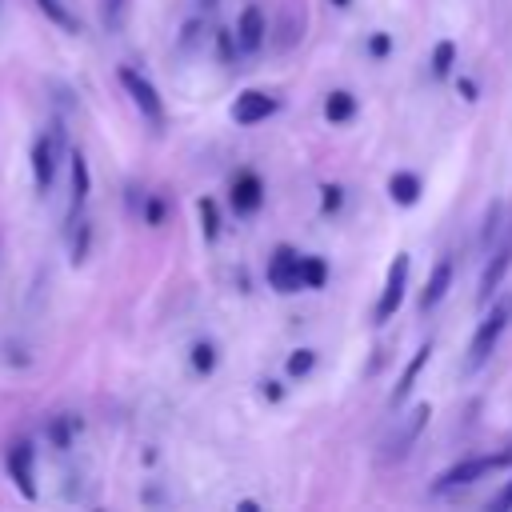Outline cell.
<instances>
[{
	"label": "cell",
	"mask_w": 512,
	"mask_h": 512,
	"mask_svg": "<svg viewBox=\"0 0 512 512\" xmlns=\"http://www.w3.org/2000/svg\"><path fill=\"white\" fill-rule=\"evenodd\" d=\"M64 152H68L64 124H60V120H52V124L32 140V180H36V192H40V196H44V192H52Z\"/></svg>",
	"instance_id": "1"
},
{
	"label": "cell",
	"mask_w": 512,
	"mask_h": 512,
	"mask_svg": "<svg viewBox=\"0 0 512 512\" xmlns=\"http://www.w3.org/2000/svg\"><path fill=\"white\" fill-rule=\"evenodd\" d=\"M508 324H512V296H500V300L484 312V320L476 324V332H472V344H468V372H476V368L492 356V348H496V340L504 336Z\"/></svg>",
	"instance_id": "2"
},
{
	"label": "cell",
	"mask_w": 512,
	"mask_h": 512,
	"mask_svg": "<svg viewBox=\"0 0 512 512\" xmlns=\"http://www.w3.org/2000/svg\"><path fill=\"white\" fill-rule=\"evenodd\" d=\"M116 80H120V88L128 92V100L140 108V116L160 132V128H164V100H160L156 84H152L140 68H132V64H120V68H116Z\"/></svg>",
	"instance_id": "3"
},
{
	"label": "cell",
	"mask_w": 512,
	"mask_h": 512,
	"mask_svg": "<svg viewBox=\"0 0 512 512\" xmlns=\"http://www.w3.org/2000/svg\"><path fill=\"white\" fill-rule=\"evenodd\" d=\"M428 416H432V408H428V404H416V408L400 420V428L380 444L376 460H380V464H396V460H404V456L412 452V444L420 440V432L428 428Z\"/></svg>",
	"instance_id": "4"
},
{
	"label": "cell",
	"mask_w": 512,
	"mask_h": 512,
	"mask_svg": "<svg viewBox=\"0 0 512 512\" xmlns=\"http://www.w3.org/2000/svg\"><path fill=\"white\" fill-rule=\"evenodd\" d=\"M496 468H504V452H496V456H468V460H460V464L444 468V472L432 480V492L440 496V492L468 488V484L484 480V476H488V472H496Z\"/></svg>",
	"instance_id": "5"
},
{
	"label": "cell",
	"mask_w": 512,
	"mask_h": 512,
	"mask_svg": "<svg viewBox=\"0 0 512 512\" xmlns=\"http://www.w3.org/2000/svg\"><path fill=\"white\" fill-rule=\"evenodd\" d=\"M408 252H396L392 256V264H388V276H384V292H380V300H376V308H372V320L376 324H384V320H392L396 316V308L404 304V292H408Z\"/></svg>",
	"instance_id": "6"
},
{
	"label": "cell",
	"mask_w": 512,
	"mask_h": 512,
	"mask_svg": "<svg viewBox=\"0 0 512 512\" xmlns=\"http://www.w3.org/2000/svg\"><path fill=\"white\" fill-rule=\"evenodd\" d=\"M4 468H8V480L20 488L24 500H36V496H40V492H36V448H32V440H16V444H8V452H4Z\"/></svg>",
	"instance_id": "7"
},
{
	"label": "cell",
	"mask_w": 512,
	"mask_h": 512,
	"mask_svg": "<svg viewBox=\"0 0 512 512\" xmlns=\"http://www.w3.org/2000/svg\"><path fill=\"white\" fill-rule=\"evenodd\" d=\"M276 108H280V100H276L272 92L248 88V92H240V96L232 100V120L244 124V128H252V124H260V120L276 116Z\"/></svg>",
	"instance_id": "8"
},
{
	"label": "cell",
	"mask_w": 512,
	"mask_h": 512,
	"mask_svg": "<svg viewBox=\"0 0 512 512\" xmlns=\"http://www.w3.org/2000/svg\"><path fill=\"white\" fill-rule=\"evenodd\" d=\"M228 204H232L236 216H252L264 204V180L256 172H248V168L236 172L232 184H228Z\"/></svg>",
	"instance_id": "9"
},
{
	"label": "cell",
	"mask_w": 512,
	"mask_h": 512,
	"mask_svg": "<svg viewBox=\"0 0 512 512\" xmlns=\"http://www.w3.org/2000/svg\"><path fill=\"white\" fill-rule=\"evenodd\" d=\"M268 284L276 288V292H300L304 284H300V252L296 248H276L272 256H268Z\"/></svg>",
	"instance_id": "10"
},
{
	"label": "cell",
	"mask_w": 512,
	"mask_h": 512,
	"mask_svg": "<svg viewBox=\"0 0 512 512\" xmlns=\"http://www.w3.org/2000/svg\"><path fill=\"white\" fill-rule=\"evenodd\" d=\"M508 264H512V236H504V240L488 252V264H484V272H480V288H476V300H480V304H488V300L496 296V288L504 284Z\"/></svg>",
	"instance_id": "11"
},
{
	"label": "cell",
	"mask_w": 512,
	"mask_h": 512,
	"mask_svg": "<svg viewBox=\"0 0 512 512\" xmlns=\"http://www.w3.org/2000/svg\"><path fill=\"white\" fill-rule=\"evenodd\" d=\"M232 36H236V48H240L244 56L256 52V48L264 44V36H268V20H264L260 4H244V8H240V20H236Z\"/></svg>",
	"instance_id": "12"
},
{
	"label": "cell",
	"mask_w": 512,
	"mask_h": 512,
	"mask_svg": "<svg viewBox=\"0 0 512 512\" xmlns=\"http://www.w3.org/2000/svg\"><path fill=\"white\" fill-rule=\"evenodd\" d=\"M68 172H72V192H68V220H76V216H80V208H84V200H88V192H92L88 160H84V152H80V148H72V152H68Z\"/></svg>",
	"instance_id": "13"
},
{
	"label": "cell",
	"mask_w": 512,
	"mask_h": 512,
	"mask_svg": "<svg viewBox=\"0 0 512 512\" xmlns=\"http://www.w3.org/2000/svg\"><path fill=\"white\" fill-rule=\"evenodd\" d=\"M432 360V344H420L416 348V356L404 364V372H400V380L392 384V404H404L408 396H412V388H416V380H420V372H424V364Z\"/></svg>",
	"instance_id": "14"
},
{
	"label": "cell",
	"mask_w": 512,
	"mask_h": 512,
	"mask_svg": "<svg viewBox=\"0 0 512 512\" xmlns=\"http://www.w3.org/2000/svg\"><path fill=\"white\" fill-rule=\"evenodd\" d=\"M452 260L444 256V260H436V268H432V276H428V284H424V292H420V308L428 312V308H436L444 296H448V284H452Z\"/></svg>",
	"instance_id": "15"
},
{
	"label": "cell",
	"mask_w": 512,
	"mask_h": 512,
	"mask_svg": "<svg viewBox=\"0 0 512 512\" xmlns=\"http://www.w3.org/2000/svg\"><path fill=\"white\" fill-rule=\"evenodd\" d=\"M420 176L416 172H392V180H388V196L400 204V208H412L416 200H420Z\"/></svg>",
	"instance_id": "16"
},
{
	"label": "cell",
	"mask_w": 512,
	"mask_h": 512,
	"mask_svg": "<svg viewBox=\"0 0 512 512\" xmlns=\"http://www.w3.org/2000/svg\"><path fill=\"white\" fill-rule=\"evenodd\" d=\"M352 116H356V96H352V92L336 88V92L324 96V120H328V124H344V120H352Z\"/></svg>",
	"instance_id": "17"
},
{
	"label": "cell",
	"mask_w": 512,
	"mask_h": 512,
	"mask_svg": "<svg viewBox=\"0 0 512 512\" xmlns=\"http://www.w3.org/2000/svg\"><path fill=\"white\" fill-rule=\"evenodd\" d=\"M300 32H304V8H300V4H292V20H288V12H280L276 48H296V44H300Z\"/></svg>",
	"instance_id": "18"
},
{
	"label": "cell",
	"mask_w": 512,
	"mask_h": 512,
	"mask_svg": "<svg viewBox=\"0 0 512 512\" xmlns=\"http://www.w3.org/2000/svg\"><path fill=\"white\" fill-rule=\"evenodd\" d=\"M36 8H40V12L60 28V32H72V36L80 32V20H76V12H72L64 0H36Z\"/></svg>",
	"instance_id": "19"
},
{
	"label": "cell",
	"mask_w": 512,
	"mask_h": 512,
	"mask_svg": "<svg viewBox=\"0 0 512 512\" xmlns=\"http://www.w3.org/2000/svg\"><path fill=\"white\" fill-rule=\"evenodd\" d=\"M76 428H80V424H76V416H52V420H48V440H52L60 452H68V448H72Z\"/></svg>",
	"instance_id": "20"
},
{
	"label": "cell",
	"mask_w": 512,
	"mask_h": 512,
	"mask_svg": "<svg viewBox=\"0 0 512 512\" xmlns=\"http://www.w3.org/2000/svg\"><path fill=\"white\" fill-rule=\"evenodd\" d=\"M300 284L304 288H324L328 284V264L320 256H300Z\"/></svg>",
	"instance_id": "21"
},
{
	"label": "cell",
	"mask_w": 512,
	"mask_h": 512,
	"mask_svg": "<svg viewBox=\"0 0 512 512\" xmlns=\"http://www.w3.org/2000/svg\"><path fill=\"white\" fill-rule=\"evenodd\" d=\"M452 64H456V44L452 40H436V48H432V76L444 80L452 72Z\"/></svg>",
	"instance_id": "22"
},
{
	"label": "cell",
	"mask_w": 512,
	"mask_h": 512,
	"mask_svg": "<svg viewBox=\"0 0 512 512\" xmlns=\"http://www.w3.org/2000/svg\"><path fill=\"white\" fill-rule=\"evenodd\" d=\"M124 16H128V0H100V24L108 32H120L124 28Z\"/></svg>",
	"instance_id": "23"
},
{
	"label": "cell",
	"mask_w": 512,
	"mask_h": 512,
	"mask_svg": "<svg viewBox=\"0 0 512 512\" xmlns=\"http://www.w3.org/2000/svg\"><path fill=\"white\" fill-rule=\"evenodd\" d=\"M284 368H288L292 380H300V376H308L316 368V352L312 348H296V352H288V364Z\"/></svg>",
	"instance_id": "24"
},
{
	"label": "cell",
	"mask_w": 512,
	"mask_h": 512,
	"mask_svg": "<svg viewBox=\"0 0 512 512\" xmlns=\"http://www.w3.org/2000/svg\"><path fill=\"white\" fill-rule=\"evenodd\" d=\"M192 368H196L200 376H208V372L216 368V344L196 340V344H192Z\"/></svg>",
	"instance_id": "25"
},
{
	"label": "cell",
	"mask_w": 512,
	"mask_h": 512,
	"mask_svg": "<svg viewBox=\"0 0 512 512\" xmlns=\"http://www.w3.org/2000/svg\"><path fill=\"white\" fill-rule=\"evenodd\" d=\"M196 208H200V224H204V240L212 244V240L220 236V212H216V204H212L208 196H204V200H200Z\"/></svg>",
	"instance_id": "26"
},
{
	"label": "cell",
	"mask_w": 512,
	"mask_h": 512,
	"mask_svg": "<svg viewBox=\"0 0 512 512\" xmlns=\"http://www.w3.org/2000/svg\"><path fill=\"white\" fill-rule=\"evenodd\" d=\"M76 236H72V264H80L88 256V244H92V224L88 220H76Z\"/></svg>",
	"instance_id": "27"
},
{
	"label": "cell",
	"mask_w": 512,
	"mask_h": 512,
	"mask_svg": "<svg viewBox=\"0 0 512 512\" xmlns=\"http://www.w3.org/2000/svg\"><path fill=\"white\" fill-rule=\"evenodd\" d=\"M500 216H504V204H492V208H488V220H484V228H480V248H488V244L496 240V232H500Z\"/></svg>",
	"instance_id": "28"
},
{
	"label": "cell",
	"mask_w": 512,
	"mask_h": 512,
	"mask_svg": "<svg viewBox=\"0 0 512 512\" xmlns=\"http://www.w3.org/2000/svg\"><path fill=\"white\" fill-rule=\"evenodd\" d=\"M216 52H220V60H224V64H236L240 48H236V36H232L228 28H220V32H216Z\"/></svg>",
	"instance_id": "29"
},
{
	"label": "cell",
	"mask_w": 512,
	"mask_h": 512,
	"mask_svg": "<svg viewBox=\"0 0 512 512\" xmlns=\"http://www.w3.org/2000/svg\"><path fill=\"white\" fill-rule=\"evenodd\" d=\"M164 216H168V208H164V200H160V196H148V200H144V224H152V228H160V224H164Z\"/></svg>",
	"instance_id": "30"
},
{
	"label": "cell",
	"mask_w": 512,
	"mask_h": 512,
	"mask_svg": "<svg viewBox=\"0 0 512 512\" xmlns=\"http://www.w3.org/2000/svg\"><path fill=\"white\" fill-rule=\"evenodd\" d=\"M200 32H204V24L200 20H188L184 24V36H180V48H196L200 44Z\"/></svg>",
	"instance_id": "31"
},
{
	"label": "cell",
	"mask_w": 512,
	"mask_h": 512,
	"mask_svg": "<svg viewBox=\"0 0 512 512\" xmlns=\"http://www.w3.org/2000/svg\"><path fill=\"white\" fill-rule=\"evenodd\" d=\"M368 52H372V56H388V52H392V36L372 32V36H368Z\"/></svg>",
	"instance_id": "32"
},
{
	"label": "cell",
	"mask_w": 512,
	"mask_h": 512,
	"mask_svg": "<svg viewBox=\"0 0 512 512\" xmlns=\"http://www.w3.org/2000/svg\"><path fill=\"white\" fill-rule=\"evenodd\" d=\"M492 508H496V512H504V508H512V480H508V484H504V488H500V492L492 496Z\"/></svg>",
	"instance_id": "33"
},
{
	"label": "cell",
	"mask_w": 512,
	"mask_h": 512,
	"mask_svg": "<svg viewBox=\"0 0 512 512\" xmlns=\"http://www.w3.org/2000/svg\"><path fill=\"white\" fill-rule=\"evenodd\" d=\"M456 88H460V96H464V100H476V84H472L468 76H460V80H456Z\"/></svg>",
	"instance_id": "34"
},
{
	"label": "cell",
	"mask_w": 512,
	"mask_h": 512,
	"mask_svg": "<svg viewBox=\"0 0 512 512\" xmlns=\"http://www.w3.org/2000/svg\"><path fill=\"white\" fill-rule=\"evenodd\" d=\"M324 192H328V196H324V208H336V204H340V188H336V184H328Z\"/></svg>",
	"instance_id": "35"
},
{
	"label": "cell",
	"mask_w": 512,
	"mask_h": 512,
	"mask_svg": "<svg viewBox=\"0 0 512 512\" xmlns=\"http://www.w3.org/2000/svg\"><path fill=\"white\" fill-rule=\"evenodd\" d=\"M216 4H220V0H200V8H216Z\"/></svg>",
	"instance_id": "36"
},
{
	"label": "cell",
	"mask_w": 512,
	"mask_h": 512,
	"mask_svg": "<svg viewBox=\"0 0 512 512\" xmlns=\"http://www.w3.org/2000/svg\"><path fill=\"white\" fill-rule=\"evenodd\" d=\"M332 4H336V8H348V4H352V0H332Z\"/></svg>",
	"instance_id": "37"
},
{
	"label": "cell",
	"mask_w": 512,
	"mask_h": 512,
	"mask_svg": "<svg viewBox=\"0 0 512 512\" xmlns=\"http://www.w3.org/2000/svg\"><path fill=\"white\" fill-rule=\"evenodd\" d=\"M504 464H512V448H508V452H504Z\"/></svg>",
	"instance_id": "38"
}]
</instances>
